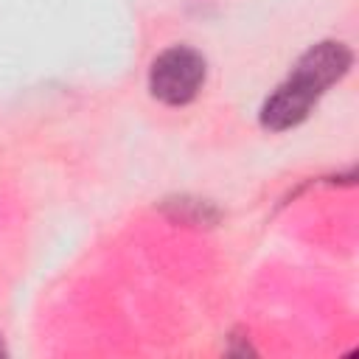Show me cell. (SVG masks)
Masks as SVG:
<instances>
[{
  "label": "cell",
  "instance_id": "6da1fadb",
  "mask_svg": "<svg viewBox=\"0 0 359 359\" xmlns=\"http://www.w3.org/2000/svg\"><path fill=\"white\" fill-rule=\"evenodd\" d=\"M353 53L345 42H317L311 45L289 73L283 84L264 101L261 107V126L269 132H283L309 118L314 104L323 98V93L337 84L351 70Z\"/></svg>",
  "mask_w": 359,
  "mask_h": 359
},
{
  "label": "cell",
  "instance_id": "7a4b0ae2",
  "mask_svg": "<svg viewBox=\"0 0 359 359\" xmlns=\"http://www.w3.org/2000/svg\"><path fill=\"white\" fill-rule=\"evenodd\" d=\"M205 56L188 45H174L163 50L149 70V90L157 101L168 107H182L194 101L205 84Z\"/></svg>",
  "mask_w": 359,
  "mask_h": 359
}]
</instances>
